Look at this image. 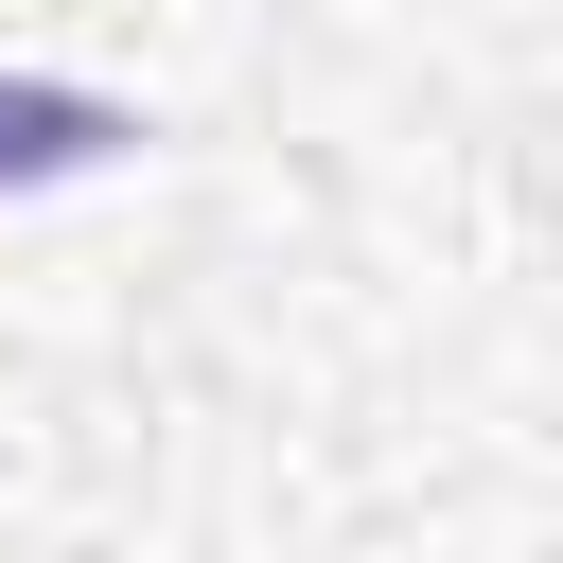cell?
<instances>
[{
  "label": "cell",
  "mask_w": 563,
  "mask_h": 563,
  "mask_svg": "<svg viewBox=\"0 0 563 563\" xmlns=\"http://www.w3.org/2000/svg\"><path fill=\"white\" fill-rule=\"evenodd\" d=\"M123 141H141V106H106V88H53V70H0V194L106 176Z\"/></svg>",
  "instance_id": "cell-1"
}]
</instances>
